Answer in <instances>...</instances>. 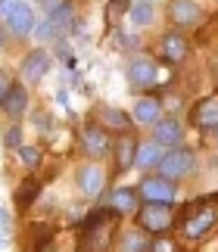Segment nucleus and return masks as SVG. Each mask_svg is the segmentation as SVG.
<instances>
[{
	"label": "nucleus",
	"instance_id": "1",
	"mask_svg": "<svg viewBox=\"0 0 218 252\" xmlns=\"http://www.w3.org/2000/svg\"><path fill=\"white\" fill-rule=\"evenodd\" d=\"M175 224L181 227V237L187 243H200L203 237H209L218 227V196H203L187 202Z\"/></svg>",
	"mask_w": 218,
	"mask_h": 252
},
{
	"label": "nucleus",
	"instance_id": "2",
	"mask_svg": "<svg viewBox=\"0 0 218 252\" xmlns=\"http://www.w3.org/2000/svg\"><path fill=\"white\" fill-rule=\"evenodd\" d=\"M118 218L122 215H115L112 209H94L78 230V252H109L118 230Z\"/></svg>",
	"mask_w": 218,
	"mask_h": 252
},
{
	"label": "nucleus",
	"instance_id": "3",
	"mask_svg": "<svg viewBox=\"0 0 218 252\" xmlns=\"http://www.w3.org/2000/svg\"><path fill=\"white\" fill-rule=\"evenodd\" d=\"M134 218H137V227L150 237L172 234V227H175L172 202H144V206L134 212Z\"/></svg>",
	"mask_w": 218,
	"mask_h": 252
},
{
	"label": "nucleus",
	"instance_id": "4",
	"mask_svg": "<svg viewBox=\"0 0 218 252\" xmlns=\"http://www.w3.org/2000/svg\"><path fill=\"white\" fill-rule=\"evenodd\" d=\"M156 168H159V178L178 184V181H184L187 174L196 168V156H193V150H187V147H175V150H168L159 159Z\"/></svg>",
	"mask_w": 218,
	"mask_h": 252
},
{
	"label": "nucleus",
	"instance_id": "5",
	"mask_svg": "<svg viewBox=\"0 0 218 252\" xmlns=\"http://www.w3.org/2000/svg\"><path fill=\"white\" fill-rule=\"evenodd\" d=\"M137 196H141L144 202H172L178 196V184L159 178V174H150V178L141 181V187H134Z\"/></svg>",
	"mask_w": 218,
	"mask_h": 252
},
{
	"label": "nucleus",
	"instance_id": "6",
	"mask_svg": "<svg viewBox=\"0 0 218 252\" xmlns=\"http://www.w3.org/2000/svg\"><path fill=\"white\" fill-rule=\"evenodd\" d=\"M128 84L141 87V91H146V87L159 84V69H156V63L150 60V56H137V60L128 63Z\"/></svg>",
	"mask_w": 218,
	"mask_h": 252
},
{
	"label": "nucleus",
	"instance_id": "7",
	"mask_svg": "<svg viewBox=\"0 0 218 252\" xmlns=\"http://www.w3.org/2000/svg\"><path fill=\"white\" fill-rule=\"evenodd\" d=\"M81 147H84V153L91 159H103V156L112 153V137H109L103 128H97V125L87 122L81 128Z\"/></svg>",
	"mask_w": 218,
	"mask_h": 252
},
{
	"label": "nucleus",
	"instance_id": "8",
	"mask_svg": "<svg viewBox=\"0 0 218 252\" xmlns=\"http://www.w3.org/2000/svg\"><path fill=\"white\" fill-rule=\"evenodd\" d=\"M190 53V41L181 34V32H168L159 37V56L168 63V65H181Z\"/></svg>",
	"mask_w": 218,
	"mask_h": 252
},
{
	"label": "nucleus",
	"instance_id": "9",
	"mask_svg": "<svg viewBox=\"0 0 218 252\" xmlns=\"http://www.w3.org/2000/svg\"><path fill=\"white\" fill-rule=\"evenodd\" d=\"M69 22H72V9H69V3H59L56 9L47 13V19H44L41 25H35V32H37L41 41H50V37H59V34L66 32Z\"/></svg>",
	"mask_w": 218,
	"mask_h": 252
},
{
	"label": "nucleus",
	"instance_id": "10",
	"mask_svg": "<svg viewBox=\"0 0 218 252\" xmlns=\"http://www.w3.org/2000/svg\"><path fill=\"white\" fill-rule=\"evenodd\" d=\"M153 140L159 143L162 150H175V147H181L184 143V128H181V122L178 119H159L156 122V128H153Z\"/></svg>",
	"mask_w": 218,
	"mask_h": 252
},
{
	"label": "nucleus",
	"instance_id": "11",
	"mask_svg": "<svg viewBox=\"0 0 218 252\" xmlns=\"http://www.w3.org/2000/svg\"><path fill=\"white\" fill-rule=\"evenodd\" d=\"M112 156H115V171L118 174H125L128 168L134 165V159H137V137H134L131 131H125V134H118V137H115Z\"/></svg>",
	"mask_w": 218,
	"mask_h": 252
},
{
	"label": "nucleus",
	"instance_id": "12",
	"mask_svg": "<svg viewBox=\"0 0 218 252\" xmlns=\"http://www.w3.org/2000/svg\"><path fill=\"white\" fill-rule=\"evenodd\" d=\"M190 125L200 131H215L218 128V96H209V100H200L190 109Z\"/></svg>",
	"mask_w": 218,
	"mask_h": 252
},
{
	"label": "nucleus",
	"instance_id": "13",
	"mask_svg": "<svg viewBox=\"0 0 218 252\" xmlns=\"http://www.w3.org/2000/svg\"><path fill=\"white\" fill-rule=\"evenodd\" d=\"M106 184V174L100 165H94V162H84L81 168H78V190L84 193V196H100Z\"/></svg>",
	"mask_w": 218,
	"mask_h": 252
},
{
	"label": "nucleus",
	"instance_id": "14",
	"mask_svg": "<svg viewBox=\"0 0 218 252\" xmlns=\"http://www.w3.org/2000/svg\"><path fill=\"white\" fill-rule=\"evenodd\" d=\"M50 72V53L47 50H32L25 56V63H22V78L25 81H41L44 75Z\"/></svg>",
	"mask_w": 218,
	"mask_h": 252
},
{
	"label": "nucleus",
	"instance_id": "15",
	"mask_svg": "<svg viewBox=\"0 0 218 252\" xmlns=\"http://www.w3.org/2000/svg\"><path fill=\"white\" fill-rule=\"evenodd\" d=\"M97 128H115L118 134L131 131V115L122 109H112V106H97Z\"/></svg>",
	"mask_w": 218,
	"mask_h": 252
},
{
	"label": "nucleus",
	"instance_id": "16",
	"mask_svg": "<svg viewBox=\"0 0 218 252\" xmlns=\"http://www.w3.org/2000/svg\"><path fill=\"white\" fill-rule=\"evenodd\" d=\"M200 3L196 0H172V22L181 28H190L200 22Z\"/></svg>",
	"mask_w": 218,
	"mask_h": 252
},
{
	"label": "nucleus",
	"instance_id": "17",
	"mask_svg": "<svg viewBox=\"0 0 218 252\" xmlns=\"http://www.w3.org/2000/svg\"><path fill=\"white\" fill-rule=\"evenodd\" d=\"M6 25L13 28V34H16V37L32 34V32H35V13H32V6H28V3H19L13 13L6 16Z\"/></svg>",
	"mask_w": 218,
	"mask_h": 252
},
{
	"label": "nucleus",
	"instance_id": "18",
	"mask_svg": "<svg viewBox=\"0 0 218 252\" xmlns=\"http://www.w3.org/2000/svg\"><path fill=\"white\" fill-rule=\"evenodd\" d=\"M109 209L115 212V215H128V212H137V190L134 187H115L109 193Z\"/></svg>",
	"mask_w": 218,
	"mask_h": 252
},
{
	"label": "nucleus",
	"instance_id": "19",
	"mask_svg": "<svg viewBox=\"0 0 218 252\" xmlns=\"http://www.w3.org/2000/svg\"><path fill=\"white\" fill-rule=\"evenodd\" d=\"M159 112H162V103L156 100V96H141V100L134 103L131 119L141 122V125H156L159 122Z\"/></svg>",
	"mask_w": 218,
	"mask_h": 252
},
{
	"label": "nucleus",
	"instance_id": "20",
	"mask_svg": "<svg viewBox=\"0 0 218 252\" xmlns=\"http://www.w3.org/2000/svg\"><path fill=\"white\" fill-rule=\"evenodd\" d=\"M162 156H165V150H162L156 140L137 143V159H134V165H141V168H153V165H159V159H162Z\"/></svg>",
	"mask_w": 218,
	"mask_h": 252
},
{
	"label": "nucleus",
	"instance_id": "21",
	"mask_svg": "<svg viewBox=\"0 0 218 252\" xmlns=\"http://www.w3.org/2000/svg\"><path fill=\"white\" fill-rule=\"evenodd\" d=\"M0 109H3L9 119H19V115L28 109V94H25V87H22V84H16L13 91H9V96L3 100V106H0Z\"/></svg>",
	"mask_w": 218,
	"mask_h": 252
},
{
	"label": "nucleus",
	"instance_id": "22",
	"mask_svg": "<svg viewBox=\"0 0 218 252\" xmlns=\"http://www.w3.org/2000/svg\"><path fill=\"white\" fill-rule=\"evenodd\" d=\"M37 193H41V181H37V178H25L22 184H19V190H16V206L28 209L37 199Z\"/></svg>",
	"mask_w": 218,
	"mask_h": 252
},
{
	"label": "nucleus",
	"instance_id": "23",
	"mask_svg": "<svg viewBox=\"0 0 218 252\" xmlns=\"http://www.w3.org/2000/svg\"><path fill=\"white\" fill-rule=\"evenodd\" d=\"M118 252H150V240L141 227L137 230H128L122 237V243H118Z\"/></svg>",
	"mask_w": 218,
	"mask_h": 252
},
{
	"label": "nucleus",
	"instance_id": "24",
	"mask_svg": "<svg viewBox=\"0 0 218 252\" xmlns=\"http://www.w3.org/2000/svg\"><path fill=\"white\" fill-rule=\"evenodd\" d=\"M128 16H131V22H134L137 28L150 25V22H153V3H146V0H137V3L128 6Z\"/></svg>",
	"mask_w": 218,
	"mask_h": 252
},
{
	"label": "nucleus",
	"instance_id": "25",
	"mask_svg": "<svg viewBox=\"0 0 218 252\" xmlns=\"http://www.w3.org/2000/svg\"><path fill=\"white\" fill-rule=\"evenodd\" d=\"M150 252H181V243H178L175 237L162 234V237H156L153 243H150Z\"/></svg>",
	"mask_w": 218,
	"mask_h": 252
},
{
	"label": "nucleus",
	"instance_id": "26",
	"mask_svg": "<svg viewBox=\"0 0 218 252\" xmlns=\"http://www.w3.org/2000/svg\"><path fill=\"white\" fill-rule=\"evenodd\" d=\"M19 159H22L28 168H37V165H41V150H35V147H19Z\"/></svg>",
	"mask_w": 218,
	"mask_h": 252
},
{
	"label": "nucleus",
	"instance_id": "27",
	"mask_svg": "<svg viewBox=\"0 0 218 252\" xmlns=\"http://www.w3.org/2000/svg\"><path fill=\"white\" fill-rule=\"evenodd\" d=\"M13 87H16V78H13L6 69H0V106H3V100L9 96V91H13Z\"/></svg>",
	"mask_w": 218,
	"mask_h": 252
},
{
	"label": "nucleus",
	"instance_id": "28",
	"mask_svg": "<svg viewBox=\"0 0 218 252\" xmlns=\"http://www.w3.org/2000/svg\"><path fill=\"white\" fill-rule=\"evenodd\" d=\"M3 143H6V150H19V147H22V128H19V125H13V128L6 131Z\"/></svg>",
	"mask_w": 218,
	"mask_h": 252
},
{
	"label": "nucleus",
	"instance_id": "29",
	"mask_svg": "<svg viewBox=\"0 0 218 252\" xmlns=\"http://www.w3.org/2000/svg\"><path fill=\"white\" fill-rule=\"evenodd\" d=\"M128 6H131L128 0H109V19H118V16H122Z\"/></svg>",
	"mask_w": 218,
	"mask_h": 252
},
{
	"label": "nucleus",
	"instance_id": "30",
	"mask_svg": "<svg viewBox=\"0 0 218 252\" xmlns=\"http://www.w3.org/2000/svg\"><path fill=\"white\" fill-rule=\"evenodd\" d=\"M19 3H25V0H0V16H9V13H13V9L19 6Z\"/></svg>",
	"mask_w": 218,
	"mask_h": 252
},
{
	"label": "nucleus",
	"instance_id": "31",
	"mask_svg": "<svg viewBox=\"0 0 218 252\" xmlns=\"http://www.w3.org/2000/svg\"><path fill=\"white\" fill-rule=\"evenodd\" d=\"M6 224H9V218H6V212L0 209V227H6Z\"/></svg>",
	"mask_w": 218,
	"mask_h": 252
},
{
	"label": "nucleus",
	"instance_id": "32",
	"mask_svg": "<svg viewBox=\"0 0 218 252\" xmlns=\"http://www.w3.org/2000/svg\"><path fill=\"white\" fill-rule=\"evenodd\" d=\"M0 47H3V32H0Z\"/></svg>",
	"mask_w": 218,
	"mask_h": 252
},
{
	"label": "nucleus",
	"instance_id": "33",
	"mask_svg": "<svg viewBox=\"0 0 218 252\" xmlns=\"http://www.w3.org/2000/svg\"><path fill=\"white\" fill-rule=\"evenodd\" d=\"M215 143H218V128H215Z\"/></svg>",
	"mask_w": 218,
	"mask_h": 252
},
{
	"label": "nucleus",
	"instance_id": "34",
	"mask_svg": "<svg viewBox=\"0 0 218 252\" xmlns=\"http://www.w3.org/2000/svg\"><path fill=\"white\" fill-rule=\"evenodd\" d=\"M146 3H156V0H146Z\"/></svg>",
	"mask_w": 218,
	"mask_h": 252
}]
</instances>
